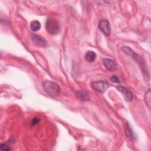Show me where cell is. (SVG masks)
Wrapping results in <instances>:
<instances>
[{
	"label": "cell",
	"mask_w": 151,
	"mask_h": 151,
	"mask_svg": "<svg viewBox=\"0 0 151 151\" xmlns=\"http://www.w3.org/2000/svg\"><path fill=\"white\" fill-rule=\"evenodd\" d=\"M43 88L45 93L51 97H55L59 94L60 87L56 83L47 80L43 83Z\"/></svg>",
	"instance_id": "6da1fadb"
},
{
	"label": "cell",
	"mask_w": 151,
	"mask_h": 151,
	"mask_svg": "<svg viewBox=\"0 0 151 151\" xmlns=\"http://www.w3.org/2000/svg\"><path fill=\"white\" fill-rule=\"evenodd\" d=\"M46 30L51 35L58 34L60 31L58 22L53 18H48L46 22Z\"/></svg>",
	"instance_id": "7a4b0ae2"
},
{
	"label": "cell",
	"mask_w": 151,
	"mask_h": 151,
	"mask_svg": "<svg viewBox=\"0 0 151 151\" xmlns=\"http://www.w3.org/2000/svg\"><path fill=\"white\" fill-rule=\"evenodd\" d=\"M122 50L124 51V53L126 54L131 56V57L136 62H137L139 65L142 67V70H144V68L145 67V62L142 60V58L139 55L134 52L133 50H132L129 47H123L122 48Z\"/></svg>",
	"instance_id": "3957f363"
},
{
	"label": "cell",
	"mask_w": 151,
	"mask_h": 151,
	"mask_svg": "<svg viewBox=\"0 0 151 151\" xmlns=\"http://www.w3.org/2000/svg\"><path fill=\"white\" fill-rule=\"evenodd\" d=\"M91 86L94 90L99 93H104L108 88L109 83L107 81L104 80L96 81L91 83Z\"/></svg>",
	"instance_id": "277c9868"
},
{
	"label": "cell",
	"mask_w": 151,
	"mask_h": 151,
	"mask_svg": "<svg viewBox=\"0 0 151 151\" xmlns=\"http://www.w3.org/2000/svg\"><path fill=\"white\" fill-rule=\"evenodd\" d=\"M100 30L106 35L109 36L111 32V28L109 22L106 19H102L99 23Z\"/></svg>",
	"instance_id": "5b68a950"
},
{
	"label": "cell",
	"mask_w": 151,
	"mask_h": 151,
	"mask_svg": "<svg viewBox=\"0 0 151 151\" xmlns=\"http://www.w3.org/2000/svg\"><path fill=\"white\" fill-rule=\"evenodd\" d=\"M31 40L34 44L38 47H44L47 45L46 40L42 37L40 35L33 34L31 35Z\"/></svg>",
	"instance_id": "8992f818"
},
{
	"label": "cell",
	"mask_w": 151,
	"mask_h": 151,
	"mask_svg": "<svg viewBox=\"0 0 151 151\" xmlns=\"http://www.w3.org/2000/svg\"><path fill=\"white\" fill-rule=\"evenodd\" d=\"M116 88L119 91H120L123 94V96H124V97L126 101H130L132 100L133 94L131 93V91H129L128 89H127L124 87H123L121 86H119L116 87Z\"/></svg>",
	"instance_id": "52a82bcc"
},
{
	"label": "cell",
	"mask_w": 151,
	"mask_h": 151,
	"mask_svg": "<svg viewBox=\"0 0 151 151\" xmlns=\"http://www.w3.org/2000/svg\"><path fill=\"white\" fill-rule=\"evenodd\" d=\"M103 64L107 70L110 71H114L117 69V65L116 63L111 59L104 58L103 60Z\"/></svg>",
	"instance_id": "ba28073f"
},
{
	"label": "cell",
	"mask_w": 151,
	"mask_h": 151,
	"mask_svg": "<svg viewBox=\"0 0 151 151\" xmlns=\"http://www.w3.org/2000/svg\"><path fill=\"white\" fill-rule=\"evenodd\" d=\"M77 97L83 101H88L90 100L89 93L86 90H78L76 92Z\"/></svg>",
	"instance_id": "9c48e42d"
},
{
	"label": "cell",
	"mask_w": 151,
	"mask_h": 151,
	"mask_svg": "<svg viewBox=\"0 0 151 151\" xmlns=\"http://www.w3.org/2000/svg\"><path fill=\"white\" fill-rule=\"evenodd\" d=\"M96 54L93 51H88L85 55L86 60L88 62H93L96 58Z\"/></svg>",
	"instance_id": "30bf717a"
},
{
	"label": "cell",
	"mask_w": 151,
	"mask_h": 151,
	"mask_svg": "<svg viewBox=\"0 0 151 151\" xmlns=\"http://www.w3.org/2000/svg\"><path fill=\"white\" fill-rule=\"evenodd\" d=\"M125 130H126V133L127 136H128V137L132 140H134V139H135L134 134L133 130L131 129L130 125L127 123H126L125 124Z\"/></svg>",
	"instance_id": "8fae6325"
},
{
	"label": "cell",
	"mask_w": 151,
	"mask_h": 151,
	"mask_svg": "<svg viewBox=\"0 0 151 151\" xmlns=\"http://www.w3.org/2000/svg\"><path fill=\"white\" fill-rule=\"evenodd\" d=\"M144 100L145 101L146 103V104H147V106H148V107L149 109H150V104H151V91L150 89H148L145 95H144Z\"/></svg>",
	"instance_id": "7c38bea8"
},
{
	"label": "cell",
	"mask_w": 151,
	"mask_h": 151,
	"mask_svg": "<svg viewBox=\"0 0 151 151\" xmlns=\"http://www.w3.org/2000/svg\"><path fill=\"white\" fill-rule=\"evenodd\" d=\"M30 27L32 31L35 32L40 30V29L41 28V24L38 21L35 20L31 22Z\"/></svg>",
	"instance_id": "4fadbf2b"
},
{
	"label": "cell",
	"mask_w": 151,
	"mask_h": 151,
	"mask_svg": "<svg viewBox=\"0 0 151 151\" xmlns=\"http://www.w3.org/2000/svg\"><path fill=\"white\" fill-rule=\"evenodd\" d=\"M0 147H1V149L4 150V151H9L11 150V148L6 143H1V145H0Z\"/></svg>",
	"instance_id": "5bb4252c"
},
{
	"label": "cell",
	"mask_w": 151,
	"mask_h": 151,
	"mask_svg": "<svg viewBox=\"0 0 151 151\" xmlns=\"http://www.w3.org/2000/svg\"><path fill=\"white\" fill-rule=\"evenodd\" d=\"M110 80L114 83H119L120 82L119 78L117 76H113L111 78H110Z\"/></svg>",
	"instance_id": "9a60e30c"
},
{
	"label": "cell",
	"mask_w": 151,
	"mask_h": 151,
	"mask_svg": "<svg viewBox=\"0 0 151 151\" xmlns=\"http://www.w3.org/2000/svg\"><path fill=\"white\" fill-rule=\"evenodd\" d=\"M39 122H40V119L37 118V117H35L32 120V121L31 122V124L32 126H35V125L37 124Z\"/></svg>",
	"instance_id": "2e32d148"
}]
</instances>
